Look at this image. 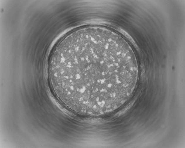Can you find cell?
<instances>
[{
    "mask_svg": "<svg viewBox=\"0 0 185 148\" xmlns=\"http://www.w3.org/2000/svg\"><path fill=\"white\" fill-rule=\"evenodd\" d=\"M69 61L79 80L91 85L121 86L132 74L129 61L111 46L85 48Z\"/></svg>",
    "mask_w": 185,
    "mask_h": 148,
    "instance_id": "6da1fadb",
    "label": "cell"
}]
</instances>
